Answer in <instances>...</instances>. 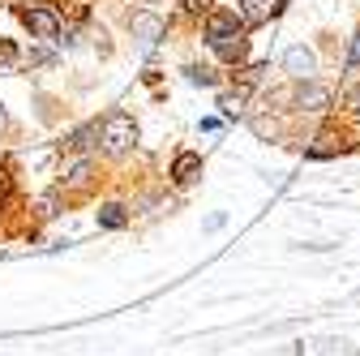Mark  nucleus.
I'll use <instances>...</instances> for the list:
<instances>
[{"mask_svg": "<svg viewBox=\"0 0 360 356\" xmlns=\"http://www.w3.org/2000/svg\"><path fill=\"white\" fill-rule=\"evenodd\" d=\"M198 176H202V155L180 151V155L172 159V181H176V185H193Z\"/></svg>", "mask_w": 360, "mask_h": 356, "instance_id": "obj_6", "label": "nucleus"}, {"mask_svg": "<svg viewBox=\"0 0 360 356\" xmlns=\"http://www.w3.org/2000/svg\"><path fill=\"white\" fill-rule=\"evenodd\" d=\"M90 172H95V163H90V159H77V163L65 172V185H69V189H82V185L90 181Z\"/></svg>", "mask_w": 360, "mask_h": 356, "instance_id": "obj_8", "label": "nucleus"}, {"mask_svg": "<svg viewBox=\"0 0 360 356\" xmlns=\"http://www.w3.org/2000/svg\"><path fill=\"white\" fill-rule=\"evenodd\" d=\"M185 77H189L193 86H214V73H210V69H198V65H189Z\"/></svg>", "mask_w": 360, "mask_h": 356, "instance_id": "obj_13", "label": "nucleus"}, {"mask_svg": "<svg viewBox=\"0 0 360 356\" xmlns=\"http://www.w3.org/2000/svg\"><path fill=\"white\" fill-rule=\"evenodd\" d=\"M13 61H18V48L9 39H0V65H13Z\"/></svg>", "mask_w": 360, "mask_h": 356, "instance_id": "obj_14", "label": "nucleus"}, {"mask_svg": "<svg viewBox=\"0 0 360 356\" xmlns=\"http://www.w3.org/2000/svg\"><path fill=\"white\" fill-rule=\"evenodd\" d=\"M232 34H245V18L240 13H206V43L214 48V43L232 39Z\"/></svg>", "mask_w": 360, "mask_h": 356, "instance_id": "obj_2", "label": "nucleus"}, {"mask_svg": "<svg viewBox=\"0 0 360 356\" xmlns=\"http://www.w3.org/2000/svg\"><path fill=\"white\" fill-rule=\"evenodd\" d=\"M347 108H352V116H360V86H356V91H347Z\"/></svg>", "mask_w": 360, "mask_h": 356, "instance_id": "obj_16", "label": "nucleus"}, {"mask_svg": "<svg viewBox=\"0 0 360 356\" xmlns=\"http://www.w3.org/2000/svg\"><path fill=\"white\" fill-rule=\"evenodd\" d=\"M129 30H133V39H142L146 48H155V43L163 39V18H155V13H133V22H129Z\"/></svg>", "mask_w": 360, "mask_h": 356, "instance_id": "obj_5", "label": "nucleus"}, {"mask_svg": "<svg viewBox=\"0 0 360 356\" xmlns=\"http://www.w3.org/2000/svg\"><path fill=\"white\" fill-rule=\"evenodd\" d=\"M283 69H288L292 77H309L313 69H318V56H313L309 48H288V56H283Z\"/></svg>", "mask_w": 360, "mask_h": 356, "instance_id": "obj_7", "label": "nucleus"}, {"mask_svg": "<svg viewBox=\"0 0 360 356\" xmlns=\"http://www.w3.org/2000/svg\"><path fill=\"white\" fill-rule=\"evenodd\" d=\"M103 146H108V155H129L133 146H138V125H133V116L112 112L103 120Z\"/></svg>", "mask_w": 360, "mask_h": 356, "instance_id": "obj_1", "label": "nucleus"}, {"mask_svg": "<svg viewBox=\"0 0 360 356\" xmlns=\"http://www.w3.org/2000/svg\"><path fill=\"white\" fill-rule=\"evenodd\" d=\"M5 120H9V116H5V108H0V129H5Z\"/></svg>", "mask_w": 360, "mask_h": 356, "instance_id": "obj_18", "label": "nucleus"}, {"mask_svg": "<svg viewBox=\"0 0 360 356\" xmlns=\"http://www.w3.org/2000/svg\"><path fill=\"white\" fill-rule=\"evenodd\" d=\"M99 224H103V228H124V224H129V215H124L120 202H108V206L99 210Z\"/></svg>", "mask_w": 360, "mask_h": 356, "instance_id": "obj_9", "label": "nucleus"}, {"mask_svg": "<svg viewBox=\"0 0 360 356\" xmlns=\"http://www.w3.org/2000/svg\"><path fill=\"white\" fill-rule=\"evenodd\" d=\"M22 22H26V30H30L34 39H56V34H60V18H56L52 9H26Z\"/></svg>", "mask_w": 360, "mask_h": 356, "instance_id": "obj_3", "label": "nucleus"}, {"mask_svg": "<svg viewBox=\"0 0 360 356\" xmlns=\"http://www.w3.org/2000/svg\"><path fill=\"white\" fill-rule=\"evenodd\" d=\"M240 18H245V26L249 22H262L266 18V5H262V0H240Z\"/></svg>", "mask_w": 360, "mask_h": 356, "instance_id": "obj_12", "label": "nucleus"}, {"mask_svg": "<svg viewBox=\"0 0 360 356\" xmlns=\"http://www.w3.org/2000/svg\"><path fill=\"white\" fill-rule=\"evenodd\" d=\"M9 189H13V181H9V172H0V202L9 198Z\"/></svg>", "mask_w": 360, "mask_h": 356, "instance_id": "obj_17", "label": "nucleus"}, {"mask_svg": "<svg viewBox=\"0 0 360 356\" xmlns=\"http://www.w3.org/2000/svg\"><path fill=\"white\" fill-rule=\"evenodd\" d=\"M296 108H300V112H326V108H330V86L304 82L300 91H296Z\"/></svg>", "mask_w": 360, "mask_h": 356, "instance_id": "obj_4", "label": "nucleus"}, {"mask_svg": "<svg viewBox=\"0 0 360 356\" xmlns=\"http://www.w3.org/2000/svg\"><path fill=\"white\" fill-rule=\"evenodd\" d=\"M245 99H249V91H245V86H240V91H232V95H223V99H219L223 116H240V112H245Z\"/></svg>", "mask_w": 360, "mask_h": 356, "instance_id": "obj_11", "label": "nucleus"}, {"mask_svg": "<svg viewBox=\"0 0 360 356\" xmlns=\"http://www.w3.org/2000/svg\"><path fill=\"white\" fill-rule=\"evenodd\" d=\"M214 52H219L223 61H240V56H245V39H240V34H232V39L214 43Z\"/></svg>", "mask_w": 360, "mask_h": 356, "instance_id": "obj_10", "label": "nucleus"}, {"mask_svg": "<svg viewBox=\"0 0 360 356\" xmlns=\"http://www.w3.org/2000/svg\"><path fill=\"white\" fill-rule=\"evenodd\" d=\"M189 13H210V0H180Z\"/></svg>", "mask_w": 360, "mask_h": 356, "instance_id": "obj_15", "label": "nucleus"}]
</instances>
